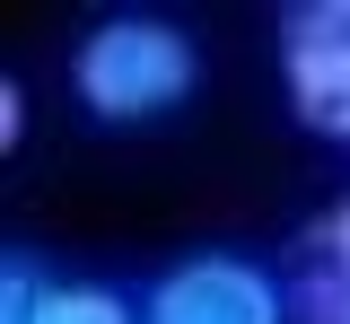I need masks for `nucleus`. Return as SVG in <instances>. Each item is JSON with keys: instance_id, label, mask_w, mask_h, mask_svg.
Returning <instances> with one entry per match:
<instances>
[{"instance_id": "obj_4", "label": "nucleus", "mask_w": 350, "mask_h": 324, "mask_svg": "<svg viewBox=\"0 0 350 324\" xmlns=\"http://www.w3.org/2000/svg\"><path fill=\"white\" fill-rule=\"evenodd\" d=\"M289 324H350V263L306 254L289 272Z\"/></svg>"}, {"instance_id": "obj_7", "label": "nucleus", "mask_w": 350, "mask_h": 324, "mask_svg": "<svg viewBox=\"0 0 350 324\" xmlns=\"http://www.w3.org/2000/svg\"><path fill=\"white\" fill-rule=\"evenodd\" d=\"M306 245H315V254H333V263H350V193L315 219V237H306Z\"/></svg>"}, {"instance_id": "obj_6", "label": "nucleus", "mask_w": 350, "mask_h": 324, "mask_svg": "<svg viewBox=\"0 0 350 324\" xmlns=\"http://www.w3.org/2000/svg\"><path fill=\"white\" fill-rule=\"evenodd\" d=\"M44 289H53V280H44L27 254H9V272H0V324H36L44 316Z\"/></svg>"}, {"instance_id": "obj_5", "label": "nucleus", "mask_w": 350, "mask_h": 324, "mask_svg": "<svg viewBox=\"0 0 350 324\" xmlns=\"http://www.w3.org/2000/svg\"><path fill=\"white\" fill-rule=\"evenodd\" d=\"M36 324H140V307L123 289H105V280H53Z\"/></svg>"}, {"instance_id": "obj_1", "label": "nucleus", "mask_w": 350, "mask_h": 324, "mask_svg": "<svg viewBox=\"0 0 350 324\" xmlns=\"http://www.w3.org/2000/svg\"><path fill=\"white\" fill-rule=\"evenodd\" d=\"M202 88V53L175 18L123 9V18H96L70 53V96H79L96 123H149L175 114L184 96Z\"/></svg>"}, {"instance_id": "obj_8", "label": "nucleus", "mask_w": 350, "mask_h": 324, "mask_svg": "<svg viewBox=\"0 0 350 324\" xmlns=\"http://www.w3.org/2000/svg\"><path fill=\"white\" fill-rule=\"evenodd\" d=\"M18 140H27V88L0 79V149H18Z\"/></svg>"}, {"instance_id": "obj_2", "label": "nucleus", "mask_w": 350, "mask_h": 324, "mask_svg": "<svg viewBox=\"0 0 350 324\" xmlns=\"http://www.w3.org/2000/svg\"><path fill=\"white\" fill-rule=\"evenodd\" d=\"M280 79H289V114L306 132L350 149V0L280 9Z\"/></svg>"}, {"instance_id": "obj_3", "label": "nucleus", "mask_w": 350, "mask_h": 324, "mask_svg": "<svg viewBox=\"0 0 350 324\" xmlns=\"http://www.w3.org/2000/svg\"><path fill=\"white\" fill-rule=\"evenodd\" d=\"M140 324H289V289L254 254H193L149 289Z\"/></svg>"}]
</instances>
